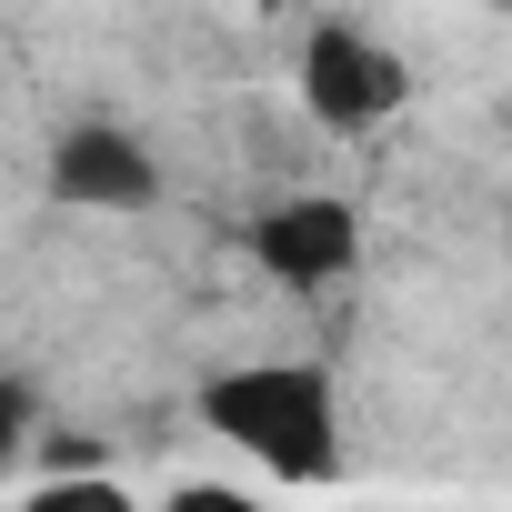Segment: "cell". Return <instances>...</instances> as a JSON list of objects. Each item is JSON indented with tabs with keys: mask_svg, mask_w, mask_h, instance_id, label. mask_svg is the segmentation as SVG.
<instances>
[{
	"mask_svg": "<svg viewBox=\"0 0 512 512\" xmlns=\"http://www.w3.org/2000/svg\"><path fill=\"white\" fill-rule=\"evenodd\" d=\"M201 422L251 452L282 482H332L342 472V402H332V372L322 362H251V372H221L201 382Z\"/></svg>",
	"mask_w": 512,
	"mask_h": 512,
	"instance_id": "6da1fadb",
	"label": "cell"
},
{
	"mask_svg": "<svg viewBox=\"0 0 512 512\" xmlns=\"http://www.w3.org/2000/svg\"><path fill=\"white\" fill-rule=\"evenodd\" d=\"M21 512H131V492H121V482H101V472H51Z\"/></svg>",
	"mask_w": 512,
	"mask_h": 512,
	"instance_id": "5b68a950",
	"label": "cell"
},
{
	"mask_svg": "<svg viewBox=\"0 0 512 512\" xmlns=\"http://www.w3.org/2000/svg\"><path fill=\"white\" fill-rule=\"evenodd\" d=\"M51 191L81 201V211H141V201L161 191V161H151L131 131L81 121V131H61V151H51Z\"/></svg>",
	"mask_w": 512,
	"mask_h": 512,
	"instance_id": "277c9868",
	"label": "cell"
},
{
	"mask_svg": "<svg viewBox=\"0 0 512 512\" xmlns=\"http://www.w3.org/2000/svg\"><path fill=\"white\" fill-rule=\"evenodd\" d=\"M161 512H262V502H251V492H231V482H181Z\"/></svg>",
	"mask_w": 512,
	"mask_h": 512,
	"instance_id": "8992f818",
	"label": "cell"
},
{
	"mask_svg": "<svg viewBox=\"0 0 512 512\" xmlns=\"http://www.w3.org/2000/svg\"><path fill=\"white\" fill-rule=\"evenodd\" d=\"M251 262L282 292H322V282H342L362 262V211L332 201V191H292V201H272L251 221Z\"/></svg>",
	"mask_w": 512,
	"mask_h": 512,
	"instance_id": "3957f363",
	"label": "cell"
},
{
	"mask_svg": "<svg viewBox=\"0 0 512 512\" xmlns=\"http://www.w3.org/2000/svg\"><path fill=\"white\" fill-rule=\"evenodd\" d=\"M302 101H312L322 131H372V121H392V111L412 101V71H402L372 31L322 21V31L302 41Z\"/></svg>",
	"mask_w": 512,
	"mask_h": 512,
	"instance_id": "7a4b0ae2",
	"label": "cell"
}]
</instances>
